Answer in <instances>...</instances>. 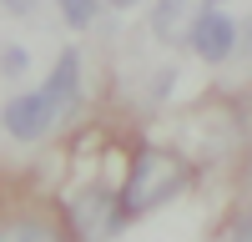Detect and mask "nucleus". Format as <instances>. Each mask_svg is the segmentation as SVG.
<instances>
[{
    "instance_id": "nucleus-1",
    "label": "nucleus",
    "mask_w": 252,
    "mask_h": 242,
    "mask_svg": "<svg viewBox=\"0 0 252 242\" xmlns=\"http://www.w3.org/2000/svg\"><path fill=\"white\" fill-rule=\"evenodd\" d=\"M187 187V161L177 151H161V147H146L131 161V177H126V192H121V212L126 217H141V212H157L161 202H172Z\"/></svg>"
},
{
    "instance_id": "nucleus-2",
    "label": "nucleus",
    "mask_w": 252,
    "mask_h": 242,
    "mask_svg": "<svg viewBox=\"0 0 252 242\" xmlns=\"http://www.w3.org/2000/svg\"><path fill=\"white\" fill-rule=\"evenodd\" d=\"M116 197L106 187H86L81 197H71V227L76 237H86V242H101V237H111L116 232Z\"/></svg>"
},
{
    "instance_id": "nucleus-3",
    "label": "nucleus",
    "mask_w": 252,
    "mask_h": 242,
    "mask_svg": "<svg viewBox=\"0 0 252 242\" xmlns=\"http://www.w3.org/2000/svg\"><path fill=\"white\" fill-rule=\"evenodd\" d=\"M0 121H5V131L15 136V141H40L51 126H56V111H51V101L46 96H15L5 111H0Z\"/></svg>"
},
{
    "instance_id": "nucleus-4",
    "label": "nucleus",
    "mask_w": 252,
    "mask_h": 242,
    "mask_svg": "<svg viewBox=\"0 0 252 242\" xmlns=\"http://www.w3.org/2000/svg\"><path fill=\"white\" fill-rule=\"evenodd\" d=\"M207 66H217V60H227L237 51V26H232V15H222V10H202V20H197V30H192V40H187Z\"/></svg>"
},
{
    "instance_id": "nucleus-5",
    "label": "nucleus",
    "mask_w": 252,
    "mask_h": 242,
    "mask_svg": "<svg viewBox=\"0 0 252 242\" xmlns=\"http://www.w3.org/2000/svg\"><path fill=\"white\" fill-rule=\"evenodd\" d=\"M202 10H207V0H157V10H152V35L166 40V46L192 40Z\"/></svg>"
},
{
    "instance_id": "nucleus-6",
    "label": "nucleus",
    "mask_w": 252,
    "mask_h": 242,
    "mask_svg": "<svg viewBox=\"0 0 252 242\" xmlns=\"http://www.w3.org/2000/svg\"><path fill=\"white\" fill-rule=\"evenodd\" d=\"M51 101V111H56V121H66L76 106H81V56L76 51H61V60H56V71H51V81H46V91H40Z\"/></svg>"
},
{
    "instance_id": "nucleus-7",
    "label": "nucleus",
    "mask_w": 252,
    "mask_h": 242,
    "mask_svg": "<svg viewBox=\"0 0 252 242\" xmlns=\"http://www.w3.org/2000/svg\"><path fill=\"white\" fill-rule=\"evenodd\" d=\"M0 242H66L56 227H46L40 217H20V222H5L0 227Z\"/></svg>"
},
{
    "instance_id": "nucleus-8",
    "label": "nucleus",
    "mask_w": 252,
    "mask_h": 242,
    "mask_svg": "<svg viewBox=\"0 0 252 242\" xmlns=\"http://www.w3.org/2000/svg\"><path fill=\"white\" fill-rule=\"evenodd\" d=\"M61 15H66V26L86 30L91 20H96V0H61Z\"/></svg>"
},
{
    "instance_id": "nucleus-9",
    "label": "nucleus",
    "mask_w": 252,
    "mask_h": 242,
    "mask_svg": "<svg viewBox=\"0 0 252 242\" xmlns=\"http://www.w3.org/2000/svg\"><path fill=\"white\" fill-rule=\"evenodd\" d=\"M0 71H5V76H20V71H26V51H20V46H5V51H0Z\"/></svg>"
},
{
    "instance_id": "nucleus-10",
    "label": "nucleus",
    "mask_w": 252,
    "mask_h": 242,
    "mask_svg": "<svg viewBox=\"0 0 252 242\" xmlns=\"http://www.w3.org/2000/svg\"><path fill=\"white\" fill-rule=\"evenodd\" d=\"M0 5H5V10H15V15H26V10L35 5V0H0Z\"/></svg>"
},
{
    "instance_id": "nucleus-11",
    "label": "nucleus",
    "mask_w": 252,
    "mask_h": 242,
    "mask_svg": "<svg viewBox=\"0 0 252 242\" xmlns=\"http://www.w3.org/2000/svg\"><path fill=\"white\" fill-rule=\"evenodd\" d=\"M232 242H252V227H242V232H237V237H232Z\"/></svg>"
},
{
    "instance_id": "nucleus-12",
    "label": "nucleus",
    "mask_w": 252,
    "mask_h": 242,
    "mask_svg": "<svg viewBox=\"0 0 252 242\" xmlns=\"http://www.w3.org/2000/svg\"><path fill=\"white\" fill-rule=\"evenodd\" d=\"M111 5H121V10H126V5H136V0H111Z\"/></svg>"
},
{
    "instance_id": "nucleus-13",
    "label": "nucleus",
    "mask_w": 252,
    "mask_h": 242,
    "mask_svg": "<svg viewBox=\"0 0 252 242\" xmlns=\"http://www.w3.org/2000/svg\"><path fill=\"white\" fill-rule=\"evenodd\" d=\"M242 227H252V217H247V222H242Z\"/></svg>"
}]
</instances>
